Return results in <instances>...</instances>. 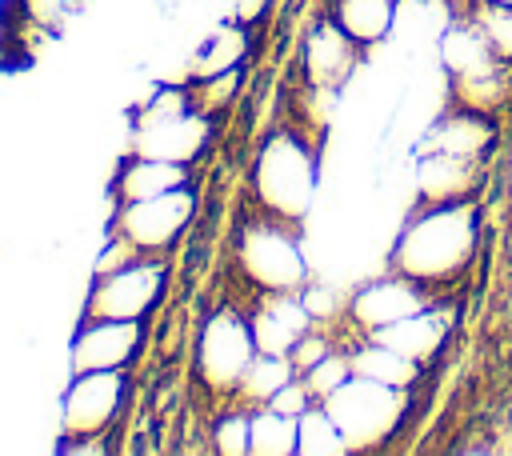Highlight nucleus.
Segmentation results:
<instances>
[{"mask_svg": "<svg viewBox=\"0 0 512 456\" xmlns=\"http://www.w3.org/2000/svg\"><path fill=\"white\" fill-rule=\"evenodd\" d=\"M276 412H288V416H300L304 408H312V392H308V384H296V380H288L272 400H268Z\"/></svg>", "mask_w": 512, "mask_h": 456, "instance_id": "obj_30", "label": "nucleus"}, {"mask_svg": "<svg viewBox=\"0 0 512 456\" xmlns=\"http://www.w3.org/2000/svg\"><path fill=\"white\" fill-rule=\"evenodd\" d=\"M304 328H308V304H300V300H276V304H268L252 320L256 352H280V356H288L292 344L304 336Z\"/></svg>", "mask_w": 512, "mask_h": 456, "instance_id": "obj_12", "label": "nucleus"}, {"mask_svg": "<svg viewBox=\"0 0 512 456\" xmlns=\"http://www.w3.org/2000/svg\"><path fill=\"white\" fill-rule=\"evenodd\" d=\"M352 372L356 376H368V380H380L388 388H404V384L416 380V360H408L396 348H388V344L376 340V344H368V348H360L352 356Z\"/></svg>", "mask_w": 512, "mask_h": 456, "instance_id": "obj_18", "label": "nucleus"}, {"mask_svg": "<svg viewBox=\"0 0 512 456\" xmlns=\"http://www.w3.org/2000/svg\"><path fill=\"white\" fill-rule=\"evenodd\" d=\"M492 4H512V0H492Z\"/></svg>", "mask_w": 512, "mask_h": 456, "instance_id": "obj_33", "label": "nucleus"}, {"mask_svg": "<svg viewBox=\"0 0 512 456\" xmlns=\"http://www.w3.org/2000/svg\"><path fill=\"white\" fill-rule=\"evenodd\" d=\"M164 288V268L132 260L116 272L96 276V288L88 296V320H140Z\"/></svg>", "mask_w": 512, "mask_h": 456, "instance_id": "obj_5", "label": "nucleus"}, {"mask_svg": "<svg viewBox=\"0 0 512 456\" xmlns=\"http://www.w3.org/2000/svg\"><path fill=\"white\" fill-rule=\"evenodd\" d=\"M324 408L332 412V420H336V428L344 432L348 452H352V448H372V444L388 440L392 428L400 424L404 400H400L396 388L352 372V376L324 400Z\"/></svg>", "mask_w": 512, "mask_h": 456, "instance_id": "obj_2", "label": "nucleus"}, {"mask_svg": "<svg viewBox=\"0 0 512 456\" xmlns=\"http://www.w3.org/2000/svg\"><path fill=\"white\" fill-rule=\"evenodd\" d=\"M192 212H196L192 192L188 188H172V192L124 204V212L116 216V232L136 252H156V248H168L188 228Z\"/></svg>", "mask_w": 512, "mask_h": 456, "instance_id": "obj_4", "label": "nucleus"}, {"mask_svg": "<svg viewBox=\"0 0 512 456\" xmlns=\"http://www.w3.org/2000/svg\"><path fill=\"white\" fill-rule=\"evenodd\" d=\"M288 380H292V360H288V356H280V352H256L252 364L244 368V376H240L236 388H240L244 400H252V404H268Z\"/></svg>", "mask_w": 512, "mask_h": 456, "instance_id": "obj_19", "label": "nucleus"}, {"mask_svg": "<svg viewBox=\"0 0 512 456\" xmlns=\"http://www.w3.org/2000/svg\"><path fill=\"white\" fill-rule=\"evenodd\" d=\"M428 304H424V296L408 284V276L400 280H376V284H368L356 300H352V316L360 320V324H368V328H388V324H396V320H404V316H416V312H424Z\"/></svg>", "mask_w": 512, "mask_h": 456, "instance_id": "obj_11", "label": "nucleus"}, {"mask_svg": "<svg viewBox=\"0 0 512 456\" xmlns=\"http://www.w3.org/2000/svg\"><path fill=\"white\" fill-rule=\"evenodd\" d=\"M244 48H248V40H244V32H240V28H216V32L204 40V48L196 52L192 72H196L200 80L220 76V72H228V68H236V64H240Z\"/></svg>", "mask_w": 512, "mask_h": 456, "instance_id": "obj_23", "label": "nucleus"}, {"mask_svg": "<svg viewBox=\"0 0 512 456\" xmlns=\"http://www.w3.org/2000/svg\"><path fill=\"white\" fill-rule=\"evenodd\" d=\"M296 452H304V456H340V452H348V440L336 428L328 408H304L296 416Z\"/></svg>", "mask_w": 512, "mask_h": 456, "instance_id": "obj_20", "label": "nucleus"}, {"mask_svg": "<svg viewBox=\"0 0 512 456\" xmlns=\"http://www.w3.org/2000/svg\"><path fill=\"white\" fill-rule=\"evenodd\" d=\"M256 356V336L252 324H244L236 312H216L204 332H200V348H196V364L204 384L212 388H236L244 368Z\"/></svg>", "mask_w": 512, "mask_h": 456, "instance_id": "obj_6", "label": "nucleus"}, {"mask_svg": "<svg viewBox=\"0 0 512 456\" xmlns=\"http://www.w3.org/2000/svg\"><path fill=\"white\" fill-rule=\"evenodd\" d=\"M224 8H228V16L236 24H248V20H256L268 8V0H224Z\"/></svg>", "mask_w": 512, "mask_h": 456, "instance_id": "obj_32", "label": "nucleus"}, {"mask_svg": "<svg viewBox=\"0 0 512 456\" xmlns=\"http://www.w3.org/2000/svg\"><path fill=\"white\" fill-rule=\"evenodd\" d=\"M468 188V160L464 156H448V152H432V160L420 164V192L432 200H452Z\"/></svg>", "mask_w": 512, "mask_h": 456, "instance_id": "obj_22", "label": "nucleus"}, {"mask_svg": "<svg viewBox=\"0 0 512 456\" xmlns=\"http://www.w3.org/2000/svg\"><path fill=\"white\" fill-rule=\"evenodd\" d=\"M440 60H444L448 72L472 76V72L492 68V44L484 40L480 28H452V32L440 40Z\"/></svg>", "mask_w": 512, "mask_h": 456, "instance_id": "obj_17", "label": "nucleus"}, {"mask_svg": "<svg viewBox=\"0 0 512 456\" xmlns=\"http://www.w3.org/2000/svg\"><path fill=\"white\" fill-rule=\"evenodd\" d=\"M488 124H480L476 116H452L432 132V152H448V156H476L488 144Z\"/></svg>", "mask_w": 512, "mask_h": 456, "instance_id": "obj_24", "label": "nucleus"}, {"mask_svg": "<svg viewBox=\"0 0 512 456\" xmlns=\"http://www.w3.org/2000/svg\"><path fill=\"white\" fill-rule=\"evenodd\" d=\"M476 28L484 32V40L492 44V52L512 56V4H492L476 16Z\"/></svg>", "mask_w": 512, "mask_h": 456, "instance_id": "obj_26", "label": "nucleus"}, {"mask_svg": "<svg viewBox=\"0 0 512 456\" xmlns=\"http://www.w3.org/2000/svg\"><path fill=\"white\" fill-rule=\"evenodd\" d=\"M240 264L244 272L272 288V292H292L304 284V256L292 236L276 232L272 224H248L240 236Z\"/></svg>", "mask_w": 512, "mask_h": 456, "instance_id": "obj_8", "label": "nucleus"}, {"mask_svg": "<svg viewBox=\"0 0 512 456\" xmlns=\"http://www.w3.org/2000/svg\"><path fill=\"white\" fill-rule=\"evenodd\" d=\"M376 340L388 344V348H396V352L408 356V360H424V356H432V352L440 348V340H444V320H436V316L424 308V312H416V316H404V320L380 328Z\"/></svg>", "mask_w": 512, "mask_h": 456, "instance_id": "obj_14", "label": "nucleus"}, {"mask_svg": "<svg viewBox=\"0 0 512 456\" xmlns=\"http://www.w3.org/2000/svg\"><path fill=\"white\" fill-rule=\"evenodd\" d=\"M256 192L260 204L272 208L276 216H304L312 208L316 196V164L308 156V148L292 136H272L256 160Z\"/></svg>", "mask_w": 512, "mask_h": 456, "instance_id": "obj_3", "label": "nucleus"}, {"mask_svg": "<svg viewBox=\"0 0 512 456\" xmlns=\"http://www.w3.org/2000/svg\"><path fill=\"white\" fill-rule=\"evenodd\" d=\"M116 188H120L124 204H132V200H148V196H160V192H172V188H184V164H168V160L136 156L128 168H120Z\"/></svg>", "mask_w": 512, "mask_h": 456, "instance_id": "obj_13", "label": "nucleus"}, {"mask_svg": "<svg viewBox=\"0 0 512 456\" xmlns=\"http://www.w3.org/2000/svg\"><path fill=\"white\" fill-rule=\"evenodd\" d=\"M184 112H188L184 92H176V88H160V92L140 108L136 128H144V124H160V120H172V116H184Z\"/></svg>", "mask_w": 512, "mask_h": 456, "instance_id": "obj_29", "label": "nucleus"}, {"mask_svg": "<svg viewBox=\"0 0 512 456\" xmlns=\"http://www.w3.org/2000/svg\"><path fill=\"white\" fill-rule=\"evenodd\" d=\"M352 376V360H340V356H324V360H316L308 372H304V384H308V392L312 396H320V400H328L344 380Z\"/></svg>", "mask_w": 512, "mask_h": 456, "instance_id": "obj_27", "label": "nucleus"}, {"mask_svg": "<svg viewBox=\"0 0 512 456\" xmlns=\"http://www.w3.org/2000/svg\"><path fill=\"white\" fill-rule=\"evenodd\" d=\"M476 248V212L468 204H440L424 216H416L396 248L392 264L408 280H444L468 264Z\"/></svg>", "mask_w": 512, "mask_h": 456, "instance_id": "obj_1", "label": "nucleus"}, {"mask_svg": "<svg viewBox=\"0 0 512 456\" xmlns=\"http://www.w3.org/2000/svg\"><path fill=\"white\" fill-rule=\"evenodd\" d=\"M248 452L256 456H292L296 452V416L276 412L272 404L252 416V444Z\"/></svg>", "mask_w": 512, "mask_h": 456, "instance_id": "obj_21", "label": "nucleus"}, {"mask_svg": "<svg viewBox=\"0 0 512 456\" xmlns=\"http://www.w3.org/2000/svg\"><path fill=\"white\" fill-rule=\"evenodd\" d=\"M136 344H140V324L136 320H92L72 340V368L76 372L120 368V364L132 360Z\"/></svg>", "mask_w": 512, "mask_h": 456, "instance_id": "obj_9", "label": "nucleus"}, {"mask_svg": "<svg viewBox=\"0 0 512 456\" xmlns=\"http://www.w3.org/2000/svg\"><path fill=\"white\" fill-rule=\"evenodd\" d=\"M308 72L316 80H340L352 64V36L340 28V24H320L312 36H308Z\"/></svg>", "mask_w": 512, "mask_h": 456, "instance_id": "obj_15", "label": "nucleus"}, {"mask_svg": "<svg viewBox=\"0 0 512 456\" xmlns=\"http://www.w3.org/2000/svg\"><path fill=\"white\" fill-rule=\"evenodd\" d=\"M456 96L464 100V108L488 112L508 96V76H500L496 64L484 72H472V76H456Z\"/></svg>", "mask_w": 512, "mask_h": 456, "instance_id": "obj_25", "label": "nucleus"}, {"mask_svg": "<svg viewBox=\"0 0 512 456\" xmlns=\"http://www.w3.org/2000/svg\"><path fill=\"white\" fill-rule=\"evenodd\" d=\"M212 444L224 456H244L248 444H252V416H240V412L236 416H224L216 424V432H212Z\"/></svg>", "mask_w": 512, "mask_h": 456, "instance_id": "obj_28", "label": "nucleus"}, {"mask_svg": "<svg viewBox=\"0 0 512 456\" xmlns=\"http://www.w3.org/2000/svg\"><path fill=\"white\" fill-rule=\"evenodd\" d=\"M328 356V348H324V340L320 336H300L296 344H292V352H288V360H292V368H300V372H308L316 360H324Z\"/></svg>", "mask_w": 512, "mask_h": 456, "instance_id": "obj_31", "label": "nucleus"}, {"mask_svg": "<svg viewBox=\"0 0 512 456\" xmlns=\"http://www.w3.org/2000/svg\"><path fill=\"white\" fill-rule=\"evenodd\" d=\"M392 20H396L392 0H336V24L360 44L388 36Z\"/></svg>", "mask_w": 512, "mask_h": 456, "instance_id": "obj_16", "label": "nucleus"}, {"mask_svg": "<svg viewBox=\"0 0 512 456\" xmlns=\"http://www.w3.org/2000/svg\"><path fill=\"white\" fill-rule=\"evenodd\" d=\"M124 404V376L120 368H96L80 372L64 396V436L84 440L104 432Z\"/></svg>", "mask_w": 512, "mask_h": 456, "instance_id": "obj_7", "label": "nucleus"}, {"mask_svg": "<svg viewBox=\"0 0 512 456\" xmlns=\"http://www.w3.org/2000/svg\"><path fill=\"white\" fill-rule=\"evenodd\" d=\"M208 140V120L196 112L160 120V124H144L136 128V156L148 160H168V164H188Z\"/></svg>", "mask_w": 512, "mask_h": 456, "instance_id": "obj_10", "label": "nucleus"}]
</instances>
